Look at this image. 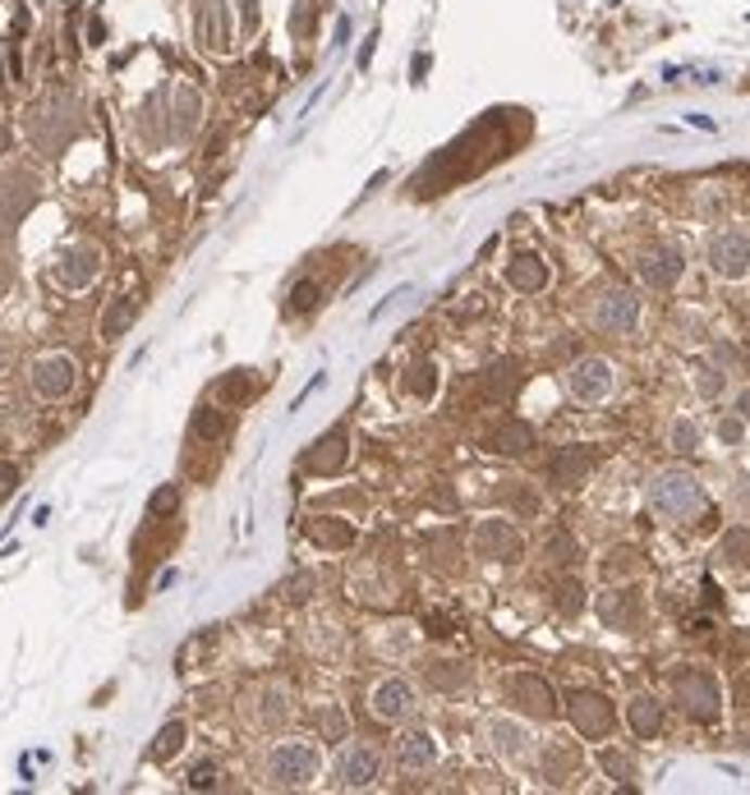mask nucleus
<instances>
[{"instance_id":"a211bd4d","label":"nucleus","mask_w":750,"mask_h":795,"mask_svg":"<svg viewBox=\"0 0 750 795\" xmlns=\"http://www.w3.org/2000/svg\"><path fill=\"white\" fill-rule=\"evenodd\" d=\"M626 722L640 741H649V735H659V727H663V704L653 700V694H636V700L626 704Z\"/></svg>"},{"instance_id":"9d476101","label":"nucleus","mask_w":750,"mask_h":795,"mask_svg":"<svg viewBox=\"0 0 750 795\" xmlns=\"http://www.w3.org/2000/svg\"><path fill=\"white\" fill-rule=\"evenodd\" d=\"M74 359H65V355H47V359H37L33 363V392L37 396H47V400H61V396H69L74 392Z\"/></svg>"},{"instance_id":"bb28decb","label":"nucleus","mask_w":750,"mask_h":795,"mask_svg":"<svg viewBox=\"0 0 750 795\" xmlns=\"http://www.w3.org/2000/svg\"><path fill=\"white\" fill-rule=\"evenodd\" d=\"M410 373H415V377H410V392H415V396H433V386H437V368H433V363H415Z\"/></svg>"},{"instance_id":"7ed1b4c3","label":"nucleus","mask_w":750,"mask_h":795,"mask_svg":"<svg viewBox=\"0 0 750 795\" xmlns=\"http://www.w3.org/2000/svg\"><path fill=\"white\" fill-rule=\"evenodd\" d=\"M589 322L599 326L603 336H626L631 326L640 322V299L631 295V290L612 285V290H603V295L594 299V308H589Z\"/></svg>"},{"instance_id":"39448f33","label":"nucleus","mask_w":750,"mask_h":795,"mask_svg":"<svg viewBox=\"0 0 750 795\" xmlns=\"http://www.w3.org/2000/svg\"><path fill=\"white\" fill-rule=\"evenodd\" d=\"M709 267H714V277H723V281H741L750 271V235L746 230H719V235L709 240Z\"/></svg>"},{"instance_id":"2eb2a0df","label":"nucleus","mask_w":750,"mask_h":795,"mask_svg":"<svg viewBox=\"0 0 750 795\" xmlns=\"http://www.w3.org/2000/svg\"><path fill=\"white\" fill-rule=\"evenodd\" d=\"M92 277H98V248L92 244H74L61 254V267H55V281L69 290H84Z\"/></svg>"},{"instance_id":"1a4fd4ad","label":"nucleus","mask_w":750,"mask_h":795,"mask_svg":"<svg viewBox=\"0 0 750 795\" xmlns=\"http://www.w3.org/2000/svg\"><path fill=\"white\" fill-rule=\"evenodd\" d=\"M682 254L672 244H653V248H645L640 254V281L649 285V290H672L682 281Z\"/></svg>"},{"instance_id":"f257e3e1","label":"nucleus","mask_w":750,"mask_h":795,"mask_svg":"<svg viewBox=\"0 0 750 795\" xmlns=\"http://www.w3.org/2000/svg\"><path fill=\"white\" fill-rule=\"evenodd\" d=\"M649 507L663 520H690L704 507V488L690 470H659L649 478Z\"/></svg>"},{"instance_id":"4be33fe9","label":"nucleus","mask_w":750,"mask_h":795,"mask_svg":"<svg viewBox=\"0 0 750 795\" xmlns=\"http://www.w3.org/2000/svg\"><path fill=\"white\" fill-rule=\"evenodd\" d=\"M719 556L727 561V566H746V561H750V529L727 534V538H723V548H719Z\"/></svg>"},{"instance_id":"4c0bfd02","label":"nucleus","mask_w":750,"mask_h":795,"mask_svg":"<svg viewBox=\"0 0 750 795\" xmlns=\"http://www.w3.org/2000/svg\"><path fill=\"white\" fill-rule=\"evenodd\" d=\"M10 355H14V350H10V341H0V373H5V363H10Z\"/></svg>"},{"instance_id":"7c9ffc66","label":"nucleus","mask_w":750,"mask_h":795,"mask_svg":"<svg viewBox=\"0 0 750 795\" xmlns=\"http://www.w3.org/2000/svg\"><path fill=\"white\" fill-rule=\"evenodd\" d=\"M314 295H318V285H314V281H300V285L291 290V313H304V308L314 304Z\"/></svg>"},{"instance_id":"aec40b11","label":"nucleus","mask_w":750,"mask_h":795,"mask_svg":"<svg viewBox=\"0 0 750 795\" xmlns=\"http://www.w3.org/2000/svg\"><path fill=\"white\" fill-rule=\"evenodd\" d=\"M589 470H594V456H589V451H581V446H567V451L552 460V478H557V483H567V488H571V483H581Z\"/></svg>"},{"instance_id":"cd10ccee","label":"nucleus","mask_w":750,"mask_h":795,"mask_svg":"<svg viewBox=\"0 0 750 795\" xmlns=\"http://www.w3.org/2000/svg\"><path fill=\"white\" fill-rule=\"evenodd\" d=\"M603 768H608L618 782H631V778H636V764H631L626 754H618V749H603Z\"/></svg>"},{"instance_id":"a878e982","label":"nucleus","mask_w":750,"mask_h":795,"mask_svg":"<svg viewBox=\"0 0 750 795\" xmlns=\"http://www.w3.org/2000/svg\"><path fill=\"white\" fill-rule=\"evenodd\" d=\"M180 745H185V727L170 722V727L157 735V749H152V754H157V759H170V754H180Z\"/></svg>"},{"instance_id":"f8f14e48","label":"nucleus","mask_w":750,"mask_h":795,"mask_svg":"<svg viewBox=\"0 0 750 795\" xmlns=\"http://www.w3.org/2000/svg\"><path fill=\"white\" fill-rule=\"evenodd\" d=\"M378 754L369 745H345L336 754V786H373L378 782Z\"/></svg>"},{"instance_id":"20e7f679","label":"nucleus","mask_w":750,"mask_h":795,"mask_svg":"<svg viewBox=\"0 0 750 795\" xmlns=\"http://www.w3.org/2000/svg\"><path fill=\"white\" fill-rule=\"evenodd\" d=\"M567 386H571V396L581 400V405H599V400H608L612 396V386H618V373H612V363L608 359H575L571 368H567Z\"/></svg>"},{"instance_id":"5701e85b","label":"nucleus","mask_w":750,"mask_h":795,"mask_svg":"<svg viewBox=\"0 0 750 795\" xmlns=\"http://www.w3.org/2000/svg\"><path fill=\"white\" fill-rule=\"evenodd\" d=\"M322 446H327V451H322V456L314 451V456H309V464H314V470H322V474H332V470H336V464L345 460V437L336 433L332 441H322Z\"/></svg>"},{"instance_id":"393cba45","label":"nucleus","mask_w":750,"mask_h":795,"mask_svg":"<svg viewBox=\"0 0 750 795\" xmlns=\"http://www.w3.org/2000/svg\"><path fill=\"white\" fill-rule=\"evenodd\" d=\"M466 681H470V667H460V663H437L433 667V685H442V690H456Z\"/></svg>"},{"instance_id":"c85d7f7f","label":"nucleus","mask_w":750,"mask_h":795,"mask_svg":"<svg viewBox=\"0 0 750 795\" xmlns=\"http://www.w3.org/2000/svg\"><path fill=\"white\" fill-rule=\"evenodd\" d=\"M696 392H700V396H709V400H714V396L723 392L719 368H709V363H700V368H696Z\"/></svg>"},{"instance_id":"4468645a","label":"nucleus","mask_w":750,"mask_h":795,"mask_svg":"<svg viewBox=\"0 0 750 795\" xmlns=\"http://www.w3.org/2000/svg\"><path fill=\"white\" fill-rule=\"evenodd\" d=\"M488 741H493V749L503 754L507 764H516V759H525V754H530L534 735H530L525 722H516V717H493V722H488Z\"/></svg>"},{"instance_id":"0eeeda50","label":"nucleus","mask_w":750,"mask_h":795,"mask_svg":"<svg viewBox=\"0 0 750 795\" xmlns=\"http://www.w3.org/2000/svg\"><path fill=\"white\" fill-rule=\"evenodd\" d=\"M571 722H575V731H581V735H589V741H599V735H608V731H612V722H618V713H612V704L603 700V694L581 690V694L571 700Z\"/></svg>"},{"instance_id":"c9c22d12","label":"nucleus","mask_w":750,"mask_h":795,"mask_svg":"<svg viewBox=\"0 0 750 795\" xmlns=\"http://www.w3.org/2000/svg\"><path fill=\"white\" fill-rule=\"evenodd\" d=\"M719 433H723V441H737V437H741V423H737V419H723Z\"/></svg>"},{"instance_id":"423d86ee","label":"nucleus","mask_w":750,"mask_h":795,"mask_svg":"<svg viewBox=\"0 0 750 795\" xmlns=\"http://www.w3.org/2000/svg\"><path fill=\"white\" fill-rule=\"evenodd\" d=\"M677 704H682L686 717L709 722V717L719 713V681L709 671H682L677 676Z\"/></svg>"},{"instance_id":"6e6552de","label":"nucleus","mask_w":750,"mask_h":795,"mask_svg":"<svg viewBox=\"0 0 750 795\" xmlns=\"http://www.w3.org/2000/svg\"><path fill=\"white\" fill-rule=\"evenodd\" d=\"M474 552L488 556V561H516L525 552V542L507 520H484V525L474 529Z\"/></svg>"},{"instance_id":"f704fd0d","label":"nucleus","mask_w":750,"mask_h":795,"mask_svg":"<svg viewBox=\"0 0 750 795\" xmlns=\"http://www.w3.org/2000/svg\"><path fill=\"white\" fill-rule=\"evenodd\" d=\"M213 778H217V768H213V764L194 768V786H213Z\"/></svg>"},{"instance_id":"c756f323","label":"nucleus","mask_w":750,"mask_h":795,"mask_svg":"<svg viewBox=\"0 0 750 795\" xmlns=\"http://www.w3.org/2000/svg\"><path fill=\"white\" fill-rule=\"evenodd\" d=\"M129 318H134V299H125V304H115V308H111V313H106V322H102V332H106V336H120Z\"/></svg>"},{"instance_id":"473e14b6","label":"nucleus","mask_w":750,"mask_h":795,"mask_svg":"<svg viewBox=\"0 0 750 795\" xmlns=\"http://www.w3.org/2000/svg\"><path fill=\"white\" fill-rule=\"evenodd\" d=\"M581 585H562V612H581Z\"/></svg>"},{"instance_id":"412c9836","label":"nucleus","mask_w":750,"mask_h":795,"mask_svg":"<svg viewBox=\"0 0 750 795\" xmlns=\"http://www.w3.org/2000/svg\"><path fill=\"white\" fill-rule=\"evenodd\" d=\"M488 446L493 451H503V456H525L534 446V433L525 428V423H503V428L488 437Z\"/></svg>"},{"instance_id":"2f4dec72","label":"nucleus","mask_w":750,"mask_h":795,"mask_svg":"<svg viewBox=\"0 0 750 795\" xmlns=\"http://www.w3.org/2000/svg\"><path fill=\"white\" fill-rule=\"evenodd\" d=\"M571 552H575V542H571L567 534H557V538H548V556H552V561H571Z\"/></svg>"},{"instance_id":"6ab92c4d","label":"nucleus","mask_w":750,"mask_h":795,"mask_svg":"<svg viewBox=\"0 0 750 795\" xmlns=\"http://www.w3.org/2000/svg\"><path fill=\"white\" fill-rule=\"evenodd\" d=\"M599 612H603V620H608V626L631 630V626H636V620H640V598H636V593H608Z\"/></svg>"},{"instance_id":"ddd939ff","label":"nucleus","mask_w":750,"mask_h":795,"mask_svg":"<svg viewBox=\"0 0 750 795\" xmlns=\"http://www.w3.org/2000/svg\"><path fill=\"white\" fill-rule=\"evenodd\" d=\"M507 694L516 700V708H525V713H534V717H552V713H557V694H552V685L538 681V676H530V671L511 676V681H507Z\"/></svg>"},{"instance_id":"9b49d317","label":"nucleus","mask_w":750,"mask_h":795,"mask_svg":"<svg viewBox=\"0 0 750 795\" xmlns=\"http://www.w3.org/2000/svg\"><path fill=\"white\" fill-rule=\"evenodd\" d=\"M415 708H419V700H415V690L406 681H382L373 690V717H382V722L401 727V722H410L415 717Z\"/></svg>"},{"instance_id":"dca6fc26","label":"nucleus","mask_w":750,"mask_h":795,"mask_svg":"<svg viewBox=\"0 0 750 795\" xmlns=\"http://www.w3.org/2000/svg\"><path fill=\"white\" fill-rule=\"evenodd\" d=\"M507 285L511 290H525V295H534V290L548 285V262L538 254H516L507 262Z\"/></svg>"},{"instance_id":"72a5a7b5","label":"nucleus","mask_w":750,"mask_h":795,"mask_svg":"<svg viewBox=\"0 0 750 795\" xmlns=\"http://www.w3.org/2000/svg\"><path fill=\"white\" fill-rule=\"evenodd\" d=\"M166 507H176V488H162L157 497H152V511H166Z\"/></svg>"},{"instance_id":"f03ea898","label":"nucleus","mask_w":750,"mask_h":795,"mask_svg":"<svg viewBox=\"0 0 750 795\" xmlns=\"http://www.w3.org/2000/svg\"><path fill=\"white\" fill-rule=\"evenodd\" d=\"M322 768V754L304 741H281L272 754H267V778L277 786H309Z\"/></svg>"},{"instance_id":"f3484780","label":"nucleus","mask_w":750,"mask_h":795,"mask_svg":"<svg viewBox=\"0 0 750 795\" xmlns=\"http://www.w3.org/2000/svg\"><path fill=\"white\" fill-rule=\"evenodd\" d=\"M396 754H401V768L424 772V768L437 764V741L429 731H406V735H401V745H396Z\"/></svg>"},{"instance_id":"e433bc0d","label":"nucleus","mask_w":750,"mask_h":795,"mask_svg":"<svg viewBox=\"0 0 750 795\" xmlns=\"http://www.w3.org/2000/svg\"><path fill=\"white\" fill-rule=\"evenodd\" d=\"M14 492V470H0V497Z\"/></svg>"},{"instance_id":"b1692460","label":"nucleus","mask_w":750,"mask_h":795,"mask_svg":"<svg viewBox=\"0 0 750 795\" xmlns=\"http://www.w3.org/2000/svg\"><path fill=\"white\" fill-rule=\"evenodd\" d=\"M668 437H672V451H700V428H696L690 419H677V423H672Z\"/></svg>"}]
</instances>
